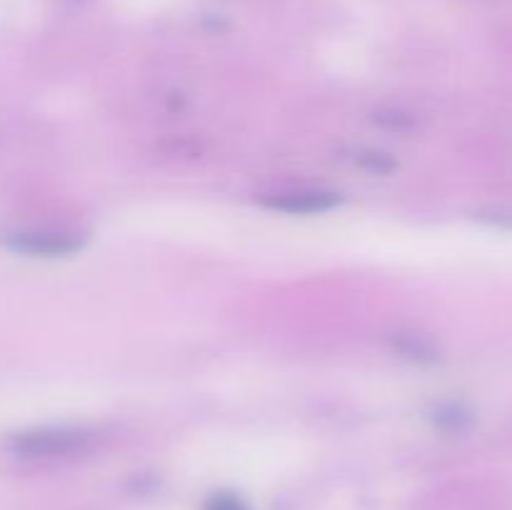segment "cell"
<instances>
[{
	"label": "cell",
	"instance_id": "1",
	"mask_svg": "<svg viewBox=\"0 0 512 510\" xmlns=\"http://www.w3.org/2000/svg\"><path fill=\"white\" fill-rule=\"evenodd\" d=\"M83 443V433L75 430H33L20 433L10 440V450L20 458H55L73 453Z\"/></svg>",
	"mask_w": 512,
	"mask_h": 510
},
{
	"label": "cell",
	"instance_id": "4",
	"mask_svg": "<svg viewBox=\"0 0 512 510\" xmlns=\"http://www.w3.org/2000/svg\"><path fill=\"white\" fill-rule=\"evenodd\" d=\"M203 510H250V505L235 493H213L205 500Z\"/></svg>",
	"mask_w": 512,
	"mask_h": 510
},
{
	"label": "cell",
	"instance_id": "3",
	"mask_svg": "<svg viewBox=\"0 0 512 510\" xmlns=\"http://www.w3.org/2000/svg\"><path fill=\"white\" fill-rule=\"evenodd\" d=\"M273 208L288 210V213H315V210H328L335 205V195L318 193V190H300V193H283L273 200Z\"/></svg>",
	"mask_w": 512,
	"mask_h": 510
},
{
	"label": "cell",
	"instance_id": "2",
	"mask_svg": "<svg viewBox=\"0 0 512 510\" xmlns=\"http://www.w3.org/2000/svg\"><path fill=\"white\" fill-rule=\"evenodd\" d=\"M5 245L13 250L30 255H63L78 248V240L63 233H38V230H20V233H8Z\"/></svg>",
	"mask_w": 512,
	"mask_h": 510
}]
</instances>
